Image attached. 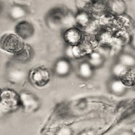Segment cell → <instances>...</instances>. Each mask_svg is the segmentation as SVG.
I'll return each instance as SVG.
<instances>
[{"label":"cell","mask_w":135,"mask_h":135,"mask_svg":"<svg viewBox=\"0 0 135 135\" xmlns=\"http://www.w3.org/2000/svg\"><path fill=\"white\" fill-rule=\"evenodd\" d=\"M22 109L19 93L10 88H3L1 92L0 111L2 115H8Z\"/></svg>","instance_id":"6da1fadb"},{"label":"cell","mask_w":135,"mask_h":135,"mask_svg":"<svg viewBox=\"0 0 135 135\" xmlns=\"http://www.w3.org/2000/svg\"><path fill=\"white\" fill-rule=\"evenodd\" d=\"M22 65V64L13 60L7 64L5 70V77L9 83L20 86L28 81L29 70H27Z\"/></svg>","instance_id":"7a4b0ae2"},{"label":"cell","mask_w":135,"mask_h":135,"mask_svg":"<svg viewBox=\"0 0 135 135\" xmlns=\"http://www.w3.org/2000/svg\"><path fill=\"white\" fill-rule=\"evenodd\" d=\"M52 72L44 66H37L28 71V82L37 88H43L50 83Z\"/></svg>","instance_id":"3957f363"},{"label":"cell","mask_w":135,"mask_h":135,"mask_svg":"<svg viewBox=\"0 0 135 135\" xmlns=\"http://www.w3.org/2000/svg\"><path fill=\"white\" fill-rule=\"evenodd\" d=\"M26 45L25 41L16 33H5L0 39V47L6 52L13 55L19 52Z\"/></svg>","instance_id":"277c9868"},{"label":"cell","mask_w":135,"mask_h":135,"mask_svg":"<svg viewBox=\"0 0 135 135\" xmlns=\"http://www.w3.org/2000/svg\"><path fill=\"white\" fill-rule=\"evenodd\" d=\"M69 9L61 6H55L49 9L45 17L46 25L48 27L54 29L62 28L64 22Z\"/></svg>","instance_id":"5b68a950"},{"label":"cell","mask_w":135,"mask_h":135,"mask_svg":"<svg viewBox=\"0 0 135 135\" xmlns=\"http://www.w3.org/2000/svg\"><path fill=\"white\" fill-rule=\"evenodd\" d=\"M22 103V109L26 113H35L41 108V101L35 93L28 90L19 92Z\"/></svg>","instance_id":"8992f818"},{"label":"cell","mask_w":135,"mask_h":135,"mask_svg":"<svg viewBox=\"0 0 135 135\" xmlns=\"http://www.w3.org/2000/svg\"><path fill=\"white\" fill-rule=\"evenodd\" d=\"M74 70L72 60L66 56H62L54 61L51 68L52 74L57 78H64L69 76Z\"/></svg>","instance_id":"52a82bcc"},{"label":"cell","mask_w":135,"mask_h":135,"mask_svg":"<svg viewBox=\"0 0 135 135\" xmlns=\"http://www.w3.org/2000/svg\"><path fill=\"white\" fill-rule=\"evenodd\" d=\"M62 38L66 46H79L83 38L81 28L78 26H72L63 30Z\"/></svg>","instance_id":"ba28073f"},{"label":"cell","mask_w":135,"mask_h":135,"mask_svg":"<svg viewBox=\"0 0 135 135\" xmlns=\"http://www.w3.org/2000/svg\"><path fill=\"white\" fill-rule=\"evenodd\" d=\"M14 33L25 41L34 37L35 34V27L28 20H21L18 22L14 26Z\"/></svg>","instance_id":"9c48e42d"},{"label":"cell","mask_w":135,"mask_h":135,"mask_svg":"<svg viewBox=\"0 0 135 135\" xmlns=\"http://www.w3.org/2000/svg\"><path fill=\"white\" fill-rule=\"evenodd\" d=\"M106 89L111 95L122 97L126 95L128 87L126 86L120 79L110 76L106 82Z\"/></svg>","instance_id":"30bf717a"},{"label":"cell","mask_w":135,"mask_h":135,"mask_svg":"<svg viewBox=\"0 0 135 135\" xmlns=\"http://www.w3.org/2000/svg\"><path fill=\"white\" fill-rule=\"evenodd\" d=\"M30 9L27 6L21 3H13L8 9V17L12 22L25 20L29 15Z\"/></svg>","instance_id":"8fae6325"},{"label":"cell","mask_w":135,"mask_h":135,"mask_svg":"<svg viewBox=\"0 0 135 135\" xmlns=\"http://www.w3.org/2000/svg\"><path fill=\"white\" fill-rule=\"evenodd\" d=\"M127 9V4L124 0H108L107 12L114 16H124Z\"/></svg>","instance_id":"7c38bea8"},{"label":"cell","mask_w":135,"mask_h":135,"mask_svg":"<svg viewBox=\"0 0 135 135\" xmlns=\"http://www.w3.org/2000/svg\"><path fill=\"white\" fill-rule=\"evenodd\" d=\"M95 71L91 65L86 60H84L80 61L77 66L76 74L78 78L84 81H87L93 78Z\"/></svg>","instance_id":"4fadbf2b"},{"label":"cell","mask_w":135,"mask_h":135,"mask_svg":"<svg viewBox=\"0 0 135 135\" xmlns=\"http://www.w3.org/2000/svg\"><path fill=\"white\" fill-rule=\"evenodd\" d=\"M34 49L28 44H26L22 49L17 54L13 55L12 60L22 64L28 63L32 60L34 57Z\"/></svg>","instance_id":"5bb4252c"},{"label":"cell","mask_w":135,"mask_h":135,"mask_svg":"<svg viewBox=\"0 0 135 135\" xmlns=\"http://www.w3.org/2000/svg\"><path fill=\"white\" fill-rule=\"evenodd\" d=\"M86 60L91 65V66L95 70H99L104 67L106 63L105 56L98 51H93L89 54Z\"/></svg>","instance_id":"9a60e30c"},{"label":"cell","mask_w":135,"mask_h":135,"mask_svg":"<svg viewBox=\"0 0 135 135\" xmlns=\"http://www.w3.org/2000/svg\"><path fill=\"white\" fill-rule=\"evenodd\" d=\"M74 19L76 26L80 28H84L91 25L92 16L89 10L78 9L74 14Z\"/></svg>","instance_id":"2e32d148"},{"label":"cell","mask_w":135,"mask_h":135,"mask_svg":"<svg viewBox=\"0 0 135 135\" xmlns=\"http://www.w3.org/2000/svg\"><path fill=\"white\" fill-rule=\"evenodd\" d=\"M116 60L128 68H135V55L127 51H122L117 56Z\"/></svg>","instance_id":"e0dca14e"},{"label":"cell","mask_w":135,"mask_h":135,"mask_svg":"<svg viewBox=\"0 0 135 135\" xmlns=\"http://www.w3.org/2000/svg\"><path fill=\"white\" fill-rule=\"evenodd\" d=\"M129 69L130 68L115 60L110 67V75L112 77L121 79L126 74Z\"/></svg>","instance_id":"ac0fdd59"},{"label":"cell","mask_w":135,"mask_h":135,"mask_svg":"<svg viewBox=\"0 0 135 135\" xmlns=\"http://www.w3.org/2000/svg\"><path fill=\"white\" fill-rule=\"evenodd\" d=\"M123 83L128 88L132 87L135 84V71L134 69L130 68L124 76L120 79Z\"/></svg>","instance_id":"d6986e66"},{"label":"cell","mask_w":135,"mask_h":135,"mask_svg":"<svg viewBox=\"0 0 135 135\" xmlns=\"http://www.w3.org/2000/svg\"><path fill=\"white\" fill-rule=\"evenodd\" d=\"M82 52L79 46H66V55L65 56L68 57L71 60V57L77 58L81 55Z\"/></svg>","instance_id":"ffe728a7"},{"label":"cell","mask_w":135,"mask_h":135,"mask_svg":"<svg viewBox=\"0 0 135 135\" xmlns=\"http://www.w3.org/2000/svg\"><path fill=\"white\" fill-rule=\"evenodd\" d=\"M74 131L68 126H60L56 128L54 131L53 135H74Z\"/></svg>","instance_id":"44dd1931"},{"label":"cell","mask_w":135,"mask_h":135,"mask_svg":"<svg viewBox=\"0 0 135 135\" xmlns=\"http://www.w3.org/2000/svg\"><path fill=\"white\" fill-rule=\"evenodd\" d=\"M115 135H135V132L129 129H122L118 131Z\"/></svg>","instance_id":"7402d4cb"},{"label":"cell","mask_w":135,"mask_h":135,"mask_svg":"<svg viewBox=\"0 0 135 135\" xmlns=\"http://www.w3.org/2000/svg\"><path fill=\"white\" fill-rule=\"evenodd\" d=\"M129 45L131 47L132 49L135 50V31L133 32L130 37L129 39Z\"/></svg>","instance_id":"603a6c76"},{"label":"cell","mask_w":135,"mask_h":135,"mask_svg":"<svg viewBox=\"0 0 135 135\" xmlns=\"http://www.w3.org/2000/svg\"><path fill=\"white\" fill-rule=\"evenodd\" d=\"M77 135H95V131L92 129H86L84 131H82Z\"/></svg>","instance_id":"cb8c5ba5"},{"label":"cell","mask_w":135,"mask_h":135,"mask_svg":"<svg viewBox=\"0 0 135 135\" xmlns=\"http://www.w3.org/2000/svg\"><path fill=\"white\" fill-rule=\"evenodd\" d=\"M132 89H134V91H135V84H134V86H132Z\"/></svg>","instance_id":"d4e9b609"},{"label":"cell","mask_w":135,"mask_h":135,"mask_svg":"<svg viewBox=\"0 0 135 135\" xmlns=\"http://www.w3.org/2000/svg\"><path fill=\"white\" fill-rule=\"evenodd\" d=\"M134 31H135V25H134Z\"/></svg>","instance_id":"484cf974"},{"label":"cell","mask_w":135,"mask_h":135,"mask_svg":"<svg viewBox=\"0 0 135 135\" xmlns=\"http://www.w3.org/2000/svg\"><path fill=\"white\" fill-rule=\"evenodd\" d=\"M22 1H24V0H22Z\"/></svg>","instance_id":"4316f807"}]
</instances>
